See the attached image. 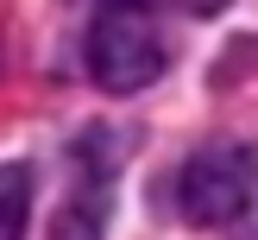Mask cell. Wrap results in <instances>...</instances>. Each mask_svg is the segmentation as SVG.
<instances>
[{
    "label": "cell",
    "instance_id": "1",
    "mask_svg": "<svg viewBox=\"0 0 258 240\" xmlns=\"http://www.w3.org/2000/svg\"><path fill=\"white\" fill-rule=\"evenodd\" d=\"M170 70V44H164L158 19L145 0H107L88 25V76L107 95H139Z\"/></svg>",
    "mask_w": 258,
    "mask_h": 240
},
{
    "label": "cell",
    "instance_id": "2",
    "mask_svg": "<svg viewBox=\"0 0 258 240\" xmlns=\"http://www.w3.org/2000/svg\"><path fill=\"white\" fill-rule=\"evenodd\" d=\"M252 189H258V152L239 146V139H214V146H202L196 158L183 164V177H176V209L196 227H227V221H239V209L252 202Z\"/></svg>",
    "mask_w": 258,
    "mask_h": 240
},
{
    "label": "cell",
    "instance_id": "3",
    "mask_svg": "<svg viewBox=\"0 0 258 240\" xmlns=\"http://www.w3.org/2000/svg\"><path fill=\"white\" fill-rule=\"evenodd\" d=\"M82 183L70 189V202L50 221V240H107V177H113V152H101V133L76 152Z\"/></svg>",
    "mask_w": 258,
    "mask_h": 240
},
{
    "label": "cell",
    "instance_id": "4",
    "mask_svg": "<svg viewBox=\"0 0 258 240\" xmlns=\"http://www.w3.org/2000/svg\"><path fill=\"white\" fill-rule=\"evenodd\" d=\"M25 209H32V177L19 164H0V240L25 234Z\"/></svg>",
    "mask_w": 258,
    "mask_h": 240
},
{
    "label": "cell",
    "instance_id": "5",
    "mask_svg": "<svg viewBox=\"0 0 258 240\" xmlns=\"http://www.w3.org/2000/svg\"><path fill=\"white\" fill-rule=\"evenodd\" d=\"M145 7H176V13H196V19H208V13H221L227 0H145Z\"/></svg>",
    "mask_w": 258,
    "mask_h": 240
}]
</instances>
